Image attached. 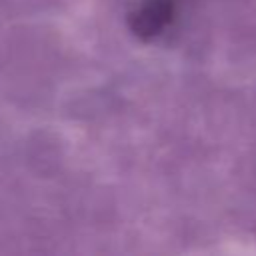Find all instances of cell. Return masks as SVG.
<instances>
[{
  "label": "cell",
  "instance_id": "obj_1",
  "mask_svg": "<svg viewBox=\"0 0 256 256\" xmlns=\"http://www.w3.org/2000/svg\"><path fill=\"white\" fill-rule=\"evenodd\" d=\"M174 12L172 0H144L130 14V28L140 38H152L164 30Z\"/></svg>",
  "mask_w": 256,
  "mask_h": 256
}]
</instances>
